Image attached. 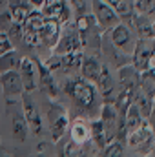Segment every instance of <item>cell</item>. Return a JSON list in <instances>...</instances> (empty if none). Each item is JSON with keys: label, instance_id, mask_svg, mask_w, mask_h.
<instances>
[{"label": "cell", "instance_id": "14", "mask_svg": "<svg viewBox=\"0 0 155 157\" xmlns=\"http://www.w3.org/2000/svg\"><path fill=\"white\" fill-rule=\"evenodd\" d=\"M37 60V59H35ZM37 68H39V88L42 91H46L47 97L55 99L57 93H59V88H57V82L53 78V71L47 70V66L42 62V60H37Z\"/></svg>", "mask_w": 155, "mask_h": 157}, {"label": "cell", "instance_id": "23", "mask_svg": "<svg viewBox=\"0 0 155 157\" xmlns=\"http://www.w3.org/2000/svg\"><path fill=\"white\" fill-rule=\"evenodd\" d=\"M20 59H22V57H20L18 51H15L13 48L7 49V51H4V53L0 55V73L9 71V70H18Z\"/></svg>", "mask_w": 155, "mask_h": 157}, {"label": "cell", "instance_id": "35", "mask_svg": "<svg viewBox=\"0 0 155 157\" xmlns=\"http://www.w3.org/2000/svg\"><path fill=\"white\" fill-rule=\"evenodd\" d=\"M148 119H150V124H152V126H155V99H153V104H152V110H150V115H148Z\"/></svg>", "mask_w": 155, "mask_h": 157}, {"label": "cell", "instance_id": "1", "mask_svg": "<svg viewBox=\"0 0 155 157\" xmlns=\"http://www.w3.org/2000/svg\"><path fill=\"white\" fill-rule=\"evenodd\" d=\"M64 91L68 93V97L75 102L78 110L86 112V113H91L95 108H97V102H99V91H97V86L86 78H68L66 80V88Z\"/></svg>", "mask_w": 155, "mask_h": 157}, {"label": "cell", "instance_id": "6", "mask_svg": "<svg viewBox=\"0 0 155 157\" xmlns=\"http://www.w3.org/2000/svg\"><path fill=\"white\" fill-rule=\"evenodd\" d=\"M126 139H128V144L133 150H137V154H148L150 146L153 144V128L152 124L142 122L139 128L128 132Z\"/></svg>", "mask_w": 155, "mask_h": 157}, {"label": "cell", "instance_id": "2", "mask_svg": "<svg viewBox=\"0 0 155 157\" xmlns=\"http://www.w3.org/2000/svg\"><path fill=\"white\" fill-rule=\"evenodd\" d=\"M40 13L44 15L46 20H53L59 26H66L71 20L73 7L70 0H46L44 6L40 7Z\"/></svg>", "mask_w": 155, "mask_h": 157}, {"label": "cell", "instance_id": "27", "mask_svg": "<svg viewBox=\"0 0 155 157\" xmlns=\"http://www.w3.org/2000/svg\"><path fill=\"white\" fill-rule=\"evenodd\" d=\"M133 9L137 15L150 17L155 13V0H133Z\"/></svg>", "mask_w": 155, "mask_h": 157}, {"label": "cell", "instance_id": "21", "mask_svg": "<svg viewBox=\"0 0 155 157\" xmlns=\"http://www.w3.org/2000/svg\"><path fill=\"white\" fill-rule=\"evenodd\" d=\"M82 59H84L82 49H77V51H71V53H64V55H60V70H64V71L78 70Z\"/></svg>", "mask_w": 155, "mask_h": 157}, {"label": "cell", "instance_id": "28", "mask_svg": "<svg viewBox=\"0 0 155 157\" xmlns=\"http://www.w3.org/2000/svg\"><path fill=\"white\" fill-rule=\"evenodd\" d=\"M124 154V146L119 139H112L104 148H102V155L104 157H120Z\"/></svg>", "mask_w": 155, "mask_h": 157}, {"label": "cell", "instance_id": "8", "mask_svg": "<svg viewBox=\"0 0 155 157\" xmlns=\"http://www.w3.org/2000/svg\"><path fill=\"white\" fill-rule=\"evenodd\" d=\"M152 51H153L152 39L137 40V44L133 46V51H131V64L135 66L137 71H146L148 70V62H150Z\"/></svg>", "mask_w": 155, "mask_h": 157}, {"label": "cell", "instance_id": "30", "mask_svg": "<svg viewBox=\"0 0 155 157\" xmlns=\"http://www.w3.org/2000/svg\"><path fill=\"white\" fill-rule=\"evenodd\" d=\"M13 22H15V20H13V17L9 15V11H4V13L0 15V31H4V33H6Z\"/></svg>", "mask_w": 155, "mask_h": 157}, {"label": "cell", "instance_id": "25", "mask_svg": "<svg viewBox=\"0 0 155 157\" xmlns=\"http://www.w3.org/2000/svg\"><path fill=\"white\" fill-rule=\"evenodd\" d=\"M135 24H137V31H139V39H155V29H153V24L146 18V17H142V15H139V18L135 20Z\"/></svg>", "mask_w": 155, "mask_h": 157}, {"label": "cell", "instance_id": "13", "mask_svg": "<svg viewBox=\"0 0 155 157\" xmlns=\"http://www.w3.org/2000/svg\"><path fill=\"white\" fill-rule=\"evenodd\" d=\"M22 106H24V119H26V124H28V130H31L33 135H39L40 130H42V117H40L39 110L35 106V102L26 95L24 101H22Z\"/></svg>", "mask_w": 155, "mask_h": 157}, {"label": "cell", "instance_id": "20", "mask_svg": "<svg viewBox=\"0 0 155 157\" xmlns=\"http://www.w3.org/2000/svg\"><path fill=\"white\" fill-rule=\"evenodd\" d=\"M139 84V71L133 64L119 68V86L120 88H137Z\"/></svg>", "mask_w": 155, "mask_h": 157}, {"label": "cell", "instance_id": "34", "mask_svg": "<svg viewBox=\"0 0 155 157\" xmlns=\"http://www.w3.org/2000/svg\"><path fill=\"white\" fill-rule=\"evenodd\" d=\"M148 71H152L155 75V46H153V51H152V57H150V62H148Z\"/></svg>", "mask_w": 155, "mask_h": 157}, {"label": "cell", "instance_id": "37", "mask_svg": "<svg viewBox=\"0 0 155 157\" xmlns=\"http://www.w3.org/2000/svg\"><path fill=\"white\" fill-rule=\"evenodd\" d=\"M104 2H108L110 6H113V7H115V6L119 4V2H120V0H104Z\"/></svg>", "mask_w": 155, "mask_h": 157}, {"label": "cell", "instance_id": "17", "mask_svg": "<svg viewBox=\"0 0 155 157\" xmlns=\"http://www.w3.org/2000/svg\"><path fill=\"white\" fill-rule=\"evenodd\" d=\"M78 70H80L82 78H86V80H89V82L95 84V80H97L99 75H100L102 64H100V60H99L97 57H84L82 62H80V68H78Z\"/></svg>", "mask_w": 155, "mask_h": 157}, {"label": "cell", "instance_id": "9", "mask_svg": "<svg viewBox=\"0 0 155 157\" xmlns=\"http://www.w3.org/2000/svg\"><path fill=\"white\" fill-rule=\"evenodd\" d=\"M95 86H97V91L100 93L102 101L104 102H115L117 99V88H115V78L112 75V71L102 64V70H100V75L95 80Z\"/></svg>", "mask_w": 155, "mask_h": 157}, {"label": "cell", "instance_id": "29", "mask_svg": "<svg viewBox=\"0 0 155 157\" xmlns=\"http://www.w3.org/2000/svg\"><path fill=\"white\" fill-rule=\"evenodd\" d=\"M6 35L9 37L11 44H17V42H20V40H22V35H24V26H22L20 22H13V24L9 26V29L6 31Z\"/></svg>", "mask_w": 155, "mask_h": 157}, {"label": "cell", "instance_id": "31", "mask_svg": "<svg viewBox=\"0 0 155 157\" xmlns=\"http://www.w3.org/2000/svg\"><path fill=\"white\" fill-rule=\"evenodd\" d=\"M44 64H46V66H47V70H51V71L60 70V55H59V53H53V55H51Z\"/></svg>", "mask_w": 155, "mask_h": 157}, {"label": "cell", "instance_id": "26", "mask_svg": "<svg viewBox=\"0 0 155 157\" xmlns=\"http://www.w3.org/2000/svg\"><path fill=\"white\" fill-rule=\"evenodd\" d=\"M11 132H13V137L15 139L26 141V137H28V124H26V119L22 117V115H15Z\"/></svg>", "mask_w": 155, "mask_h": 157}, {"label": "cell", "instance_id": "7", "mask_svg": "<svg viewBox=\"0 0 155 157\" xmlns=\"http://www.w3.org/2000/svg\"><path fill=\"white\" fill-rule=\"evenodd\" d=\"M18 73H20V78H22L24 93H31L39 88V68H37L35 59H29V57L20 59Z\"/></svg>", "mask_w": 155, "mask_h": 157}, {"label": "cell", "instance_id": "22", "mask_svg": "<svg viewBox=\"0 0 155 157\" xmlns=\"http://www.w3.org/2000/svg\"><path fill=\"white\" fill-rule=\"evenodd\" d=\"M122 119H124V124H126V130H128V132H131V130L139 128V126L144 122V117L141 115V112L137 110V106H135L133 102L126 108V112H124Z\"/></svg>", "mask_w": 155, "mask_h": 157}, {"label": "cell", "instance_id": "3", "mask_svg": "<svg viewBox=\"0 0 155 157\" xmlns=\"http://www.w3.org/2000/svg\"><path fill=\"white\" fill-rule=\"evenodd\" d=\"M91 17L95 24L100 28V31H110L115 24L120 22V17L117 15L113 6H110L104 0H91Z\"/></svg>", "mask_w": 155, "mask_h": 157}, {"label": "cell", "instance_id": "15", "mask_svg": "<svg viewBox=\"0 0 155 157\" xmlns=\"http://www.w3.org/2000/svg\"><path fill=\"white\" fill-rule=\"evenodd\" d=\"M60 31H62V26H59L53 20H44V26L40 29V46L53 48L57 40L60 39Z\"/></svg>", "mask_w": 155, "mask_h": 157}, {"label": "cell", "instance_id": "32", "mask_svg": "<svg viewBox=\"0 0 155 157\" xmlns=\"http://www.w3.org/2000/svg\"><path fill=\"white\" fill-rule=\"evenodd\" d=\"M78 150H82V146L71 141V143H68V144L64 146V152H62V155H66V157H68V155H77V154H80Z\"/></svg>", "mask_w": 155, "mask_h": 157}, {"label": "cell", "instance_id": "12", "mask_svg": "<svg viewBox=\"0 0 155 157\" xmlns=\"http://www.w3.org/2000/svg\"><path fill=\"white\" fill-rule=\"evenodd\" d=\"M53 53H59V55H64V53H71V51H77L82 49V40L78 37L77 28L73 31H68V33H60V39L57 40V44L51 48Z\"/></svg>", "mask_w": 155, "mask_h": 157}, {"label": "cell", "instance_id": "11", "mask_svg": "<svg viewBox=\"0 0 155 157\" xmlns=\"http://www.w3.org/2000/svg\"><path fill=\"white\" fill-rule=\"evenodd\" d=\"M110 39L113 42V46H117L120 51H133V39H131V31L130 28L124 24V22H119L115 24L112 29H110Z\"/></svg>", "mask_w": 155, "mask_h": 157}, {"label": "cell", "instance_id": "18", "mask_svg": "<svg viewBox=\"0 0 155 157\" xmlns=\"http://www.w3.org/2000/svg\"><path fill=\"white\" fill-rule=\"evenodd\" d=\"M68 128L71 130V141L73 143L84 146L88 141H91V137H89V122H86L84 119H75L73 122L70 121Z\"/></svg>", "mask_w": 155, "mask_h": 157}, {"label": "cell", "instance_id": "24", "mask_svg": "<svg viewBox=\"0 0 155 157\" xmlns=\"http://www.w3.org/2000/svg\"><path fill=\"white\" fill-rule=\"evenodd\" d=\"M137 90L150 95L152 99H155V75L152 71H139V84H137Z\"/></svg>", "mask_w": 155, "mask_h": 157}, {"label": "cell", "instance_id": "36", "mask_svg": "<svg viewBox=\"0 0 155 157\" xmlns=\"http://www.w3.org/2000/svg\"><path fill=\"white\" fill-rule=\"evenodd\" d=\"M29 2H31V6H33L35 9H40V7L44 6V2H46V0H29Z\"/></svg>", "mask_w": 155, "mask_h": 157}, {"label": "cell", "instance_id": "10", "mask_svg": "<svg viewBox=\"0 0 155 157\" xmlns=\"http://www.w3.org/2000/svg\"><path fill=\"white\" fill-rule=\"evenodd\" d=\"M0 84L2 90L6 93V97H20L24 95V86H22V78L18 70H9L0 73Z\"/></svg>", "mask_w": 155, "mask_h": 157}, {"label": "cell", "instance_id": "19", "mask_svg": "<svg viewBox=\"0 0 155 157\" xmlns=\"http://www.w3.org/2000/svg\"><path fill=\"white\" fill-rule=\"evenodd\" d=\"M89 137H91V141H93V144L97 146V148H104L112 139L108 137V133H106V130H104V124H102V121L100 119H95V121H91L89 122Z\"/></svg>", "mask_w": 155, "mask_h": 157}, {"label": "cell", "instance_id": "16", "mask_svg": "<svg viewBox=\"0 0 155 157\" xmlns=\"http://www.w3.org/2000/svg\"><path fill=\"white\" fill-rule=\"evenodd\" d=\"M6 6H7V11H9V15L13 17V20H15V22H20V24H22V22L26 20V17L35 9L29 0H7Z\"/></svg>", "mask_w": 155, "mask_h": 157}, {"label": "cell", "instance_id": "33", "mask_svg": "<svg viewBox=\"0 0 155 157\" xmlns=\"http://www.w3.org/2000/svg\"><path fill=\"white\" fill-rule=\"evenodd\" d=\"M13 48V44H11V40L9 37L4 33V31H0V55L4 53V51H7V49H11Z\"/></svg>", "mask_w": 155, "mask_h": 157}, {"label": "cell", "instance_id": "4", "mask_svg": "<svg viewBox=\"0 0 155 157\" xmlns=\"http://www.w3.org/2000/svg\"><path fill=\"white\" fill-rule=\"evenodd\" d=\"M44 15L40 13V9H33L26 20L22 22L24 26V35H22V42L29 48H37L40 46V29L44 26Z\"/></svg>", "mask_w": 155, "mask_h": 157}, {"label": "cell", "instance_id": "38", "mask_svg": "<svg viewBox=\"0 0 155 157\" xmlns=\"http://www.w3.org/2000/svg\"><path fill=\"white\" fill-rule=\"evenodd\" d=\"M6 2H7V0H0V6H6Z\"/></svg>", "mask_w": 155, "mask_h": 157}, {"label": "cell", "instance_id": "5", "mask_svg": "<svg viewBox=\"0 0 155 157\" xmlns=\"http://www.w3.org/2000/svg\"><path fill=\"white\" fill-rule=\"evenodd\" d=\"M47 122H49V133L51 139L57 143L62 139V135L66 133L68 126H70V115L68 112L60 106V104H51L47 110Z\"/></svg>", "mask_w": 155, "mask_h": 157}]
</instances>
